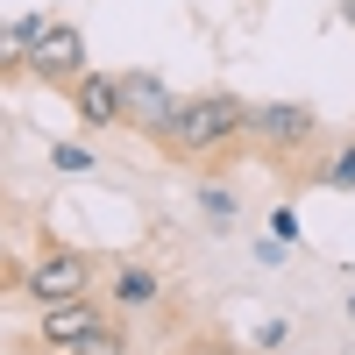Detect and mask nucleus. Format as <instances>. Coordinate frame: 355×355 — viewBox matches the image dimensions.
Listing matches in <instances>:
<instances>
[{
    "mask_svg": "<svg viewBox=\"0 0 355 355\" xmlns=\"http://www.w3.org/2000/svg\"><path fill=\"white\" fill-rule=\"evenodd\" d=\"M242 135H249V100L242 93H192L171 114L164 157L192 164V157H214V150H227V142H242Z\"/></svg>",
    "mask_w": 355,
    "mask_h": 355,
    "instance_id": "obj_1",
    "label": "nucleus"
},
{
    "mask_svg": "<svg viewBox=\"0 0 355 355\" xmlns=\"http://www.w3.org/2000/svg\"><path fill=\"white\" fill-rule=\"evenodd\" d=\"M249 142L263 157H306L320 142V114L306 100H263V107H249Z\"/></svg>",
    "mask_w": 355,
    "mask_h": 355,
    "instance_id": "obj_2",
    "label": "nucleus"
},
{
    "mask_svg": "<svg viewBox=\"0 0 355 355\" xmlns=\"http://www.w3.org/2000/svg\"><path fill=\"white\" fill-rule=\"evenodd\" d=\"M93 277H100V263L85 256V249H71V242H50L36 263H28V299L36 306H57V299H78V291H93Z\"/></svg>",
    "mask_w": 355,
    "mask_h": 355,
    "instance_id": "obj_3",
    "label": "nucleus"
},
{
    "mask_svg": "<svg viewBox=\"0 0 355 355\" xmlns=\"http://www.w3.org/2000/svg\"><path fill=\"white\" fill-rule=\"evenodd\" d=\"M93 71L85 64V36H78V21H43V36L28 43V78H43V85H57V93H71V85Z\"/></svg>",
    "mask_w": 355,
    "mask_h": 355,
    "instance_id": "obj_4",
    "label": "nucleus"
},
{
    "mask_svg": "<svg viewBox=\"0 0 355 355\" xmlns=\"http://www.w3.org/2000/svg\"><path fill=\"white\" fill-rule=\"evenodd\" d=\"M171 114H178V93H171L157 71H121V121H128L135 135H150L157 150H164Z\"/></svg>",
    "mask_w": 355,
    "mask_h": 355,
    "instance_id": "obj_5",
    "label": "nucleus"
},
{
    "mask_svg": "<svg viewBox=\"0 0 355 355\" xmlns=\"http://www.w3.org/2000/svg\"><path fill=\"white\" fill-rule=\"evenodd\" d=\"M107 320V306L93 299V291H78V299H57V306H43V320H36V341L50 348V355H71L85 334H93Z\"/></svg>",
    "mask_w": 355,
    "mask_h": 355,
    "instance_id": "obj_6",
    "label": "nucleus"
},
{
    "mask_svg": "<svg viewBox=\"0 0 355 355\" xmlns=\"http://www.w3.org/2000/svg\"><path fill=\"white\" fill-rule=\"evenodd\" d=\"M71 107H78L85 128H114L121 121V71H85L71 85Z\"/></svg>",
    "mask_w": 355,
    "mask_h": 355,
    "instance_id": "obj_7",
    "label": "nucleus"
},
{
    "mask_svg": "<svg viewBox=\"0 0 355 355\" xmlns=\"http://www.w3.org/2000/svg\"><path fill=\"white\" fill-rule=\"evenodd\" d=\"M107 291H114V306H157L164 299V277L150 270V263H114V277H107Z\"/></svg>",
    "mask_w": 355,
    "mask_h": 355,
    "instance_id": "obj_8",
    "label": "nucleus"
},
{
    "mask_svg": "<svg viewBox=\"0 0 355 355\" xmlns=\"http://www.w3.org/2000/svg\"><path fill=\"white\" fill-rule=\"evenodd\" d=\"M28 71V36L21 21H0V78H21Z\"/></svg>",
    "mask_w": 355,
    "mask_h": 355,
    "instance_id": "obj_9",
    "label": "nucleus"
},
{
    "mask_svg": "<svg viewBox=\"0 0 355 355\" xmlns=\"http://www.w3.org/2000/svg\"><path fill=\"white\" fill-rule=\"evenodd\" d=\"M71 355H128V334H121V320H114V313H107V320H100V327H93V334H85V341H78Z\"/></svg>",
    "mask_w": 355,
    "mask_h": 355,
    "instance_id": "obj_10",
    "label": "nucleus"
},
{
    "mask_svg": "<svg viewBox=\"0 0 355 355\" xmlns=\"http://www.w3.org/2000/svg\"><path fill=\"white\" fill-rule=\"evenodd\" d=\"M100 157L85 150V142H50V171H64V178H85Z\"/></svg>",
    "mask_w": 355,
    "mask_h": 355,
    "instance_id": "obj_11",
    "label": "nucleus"
},
{
    "mask_svg": "<svg viewBox=\"0 0 355 355\" xmlns=\"http://www.w3.org/2000/svg\"><path fill=\"white\" fill-rule=\"evenodd\" d=\"M313 178H320V185H341V192H355V142H348L341 157H327V164H320Z\"/></svg>",
    "mask_w": 355,
    "mask_h": 355,
    "instance_id": "obj_12",
    "label": "nucleus"
},
{
    "mask_svg": "<svg viewBox=\"0 0 355 355\" xmlns=\"http://www.w3.org/2000/svg\"><path fill=\"white\" fill-rule=\"evenodd\" d=\"M199 206H206L214 220H234V192H227V185H199Z\"/></svg>",
    "mask_w": 355,
    "mask_h": 355,
    "instance_id": "obj_13",
    "label": "nucleus"
},
{
    "mask_svg": "<svg viewBox=\"0 0 355 355\" xmlns=\"http://www.w3.org/2000/svg\"><path fill=\"white\" fill-rule=\"evenodd\" d=\"M270 234H277V242H291V234H299V214H291V206H277V214H270Z\"/></svg>",
    "mask_w": 355,
    "mask_h": 355,
    "instance_id": "obj_14",
    "label": "nucleus"
},
{
    "mask_svg": "<svg viewBox=\"0 0 355 355\" xmlns=\"http://www.w3.org/2000/svg\"><path fill=\"white\" fill-rule=\"evenodd\" d=\"M15 284H28V270H15V263L0 256V291H15Z\"/></svg>",
    "mask_w": 355,
    "mask_h": 355,
    "instance_id": "obj_15",
    "label": "nucleus"
},
{
    "mask_svg": "<svg viewBox=\"0 0 355 355\" xmlns=\"http://www.w3.org/2000/svg\"><path fill=\"white\" fill-rule=\"evenodd\" d=\"M341 21H348V28H355V0H341Z\"/></svg>",
    "mask_w": 355,
    "mask_h": 355,
    "instance_id": "obj_16",
    "label": "nucleus"
},
{
    "mask_svg": "<svg viewBox=\"0 0 355 355\" xmlns=\"http://www.w3.org/2000/svg\"><path fill=\"white\" fill-rule=\"evenodd\" d=\"M348 320H355V299H348Z\"/></svg>",
    "mask_w": 355,
    "mask_h": 355,
    "instance_id": "obj_17",
    "label": "nucleus"
},
{
    "mask_svg": "<svg viewBox=\"0 0 355 355\" xmlns=\"http://www.w3.org/2000/svg\"><path fill=\"white\" fill-rule=\"evenodd\" d=\"M199 355H214V348H199Z\"/></svg>",
    "mask_w": 355,
    "mask_h": 355,
    "instance_id": "obj_18",
    "label": "nucleus"
}]
</instances>
